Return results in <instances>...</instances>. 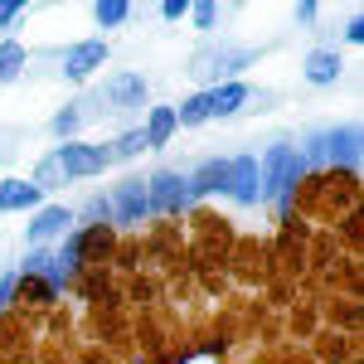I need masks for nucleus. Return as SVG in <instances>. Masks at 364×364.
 I'll use <instances>...</instances> for the list:
<instances>
[{
    "label": "nucleus",
    "mask_w": 364,
    "mask_h": 364,
    "mask_svg": "<svg viewBox=\"0 0 364 364\" xmlns=\"http://www.w3.org/2000/svg\"><path fill=\"white\" fill-rule=\"evenodd\" d=\"M20 277H44L54 291H63L68 287V272L58 267V257L54 252H44V248H29L25 252V262H20Z\"/></svg>",
    "instance_id": "ddd939ff"
},
{
    "label": "nucleus",
    "mask_w": 364,
    "mask_h": 364,
    "mask_svg": "<svg viewBox=\"0 0 364 364\" xmlns=\"http://www.w3.org/2000/svg\"><path fill=\"white\" fill-rule=\"evenodd\" d=\"M146 151H161L170 136H175V107H151V117H146Z\"/></svg>",
    "instance_id": "dca6fc26"
},
{
    "label": "nucleus",
    "mask_w": 364,
    "mask_h": 364,
    "mask_svg": "<svg viewBox=\"0 0 364 364\" xmlns=\"http://www.w3.org/2000/svg\"><path fill=\"white\" fill-rule=\"evenodd\" d=\"M87 117H83V102H68L63 112H54V122H49V132H54L58 141H73V132L83 127Z\"/></svg>",
    "instance_id": "6ab92c4d"
},
{
    "label": "nucleus",
    "mask_w": 364,
    "mask_h": 364,
    "mask_svg": "<svg viewBox=\"0 0 364 364\" xmlns=\"http://www.w3.org/2000/svg\"><path fill=\"white\" fill-rule=\"evenodd\" d=\"M204 122H209V92H190L175 107V127H204Z\"/></svg>",
    "instance_id": "a211bd4d"
},
{
    "label": "nucleus",
    "mask_w": 364,
    "mask_h": 364,
    "mask_svg": "<svg viewBox=\"0 0 364 364\" xmlns=\"http://www.w3.org/2000/svg\"><path fill=\"white\" fill-rule=\"evenodd\" d=\"M345 39H350V44H364V20H360V15L345 25Z\"/></svg>",
    "instance_id": "cd10ccee"
},
{
    "label": "nucleus",
    "mask_w": 364,
    "mask_h": 364,
    "mask_svg": "<svg viewBox=\"0 0 364 364\" xmlns=\"http://www.w3.org/2000/svg\"><path fill=\"white\" fill-rule=\"evenodd\" d=\"M257 166H262V199H282V209H287V195H291V190H296V180L306 175L301 151H296V146H287V141H277Z\"/></svg>",
    "instance_id": "f257e3e1"
},
{
    "label": "nucleus",
    "mask_w": 364,
    "mask_h": 364,
    "mask_svg": "<svg viewBox=\"0 0 364 364\" xmlns=\"http://www.w3.org/2000/svg\"><path fill=\"white\" fill-rule=\"evenodd\" d=\"M127 15H132V5H127V0H97V5H92V20H97V29L127 25Z\"/></svg>",
    "instance_id": "aec40b11"
},
{
    "label": "nucleus",
    "mask_w": 364,
    "mask_h": 364,
    "mask_svg": "<svg viewBox=\"0 0 364 364\" xmlns=\"http://www.w3.org/2000/svg\"><path fill=\"white\" fill-rule=\"evenodd\" d=\"M321 151H326V161L340 170H360V127L355 122H345L336 132H321Z\"/></svg>",
    "instance_id": "9d476101"
},
{
    "label": "nucleus",
    "mask_w": 364,
    "mask_h": 364,
    "mask_svg": "<svg viewBox=\"0 0 364 364\" xmlns=\"http://www.w3.org/2000/svg\"><path fill=\"white\" fill-rule=\"evenodd\" d=\"M54 161L63 166L68 180H92L112 166V151L107 146H92V141H58L54 146Z\"/></svg>",
    "instance_id": "f03ea898"
},
{
    "label": "nucleus",
    "mask_w": 364,
    "mask_h": 364,
    "mask_svg": "<svg viewBox=\"0 0 364 364\" xmlns=\"http://www.w3.org/2000/svg\"><path fill=\"white\" fill-rule=\"evenodd\" d=\"M190 15V0H166L161 5V20H185Z\"/></svg>",
    "instance_id": "bb28decb"
},
{
    "label": "nucleus",
    "mask_w": 364,
    "mask_h": 364,
    "mask_svg": "<svg viewBox=\"0 0 364 364\" xmlns=\"http://www.w3.org/2000/svg\"><path fill=\"white\" fill-rule=\"evenodd\" d=\"M102 63H107V44H102V39H78V44H68V54H63V78H68V83H87Z\"/></svg>",
    "instance_id": "1a4fd4ad"
},
{
    "label": "nucleus",
    "mask_w": 364,
    "mask_h": 364,
    "mask_svg": "<svg viewBox=\"0 0 364 364\" xmlns=\"http://www.w3.org/2000/svg\"><path fill=\"white\" fill-rule=\"evenodd\" d=\"M146 199H151V214H180L190 209V185L180 170H156L146 180Z\"/></svg>",
    "instance_id": "20e7f679"
},
{
    "label": "nucleus",
    "mask_w": 364,
    "mask_h": 364,
    "mask_svg": "<svg viewBox=\"0 0 364 364\" xmlns=\"http://www.w3.org/2000/svg\"><path fill=\"white\" fill-rule=\"evenodd\" d=\"M185 185H190V204L204 195H224L228 190V156H209V161H199L190 175H185Z\"/></svg>",
    "instance_id": "9b49d317"
},
{
    "label": "nucleus",
    "mask_w": 364,
    "mask_h": 364,
    "mask_svg": "<svg viewBox=\"0 0 364 364\" xmlns=\"http://www.w3.org/2000/svg\"><path fill=\"white\" fill-rule=\"evenodd\" d=\"M73 224H78L73 209H63V204H44V209H34V219L25 224V238L39 248V243H49V238H68Z\"/></svg>",
    "instance_id": "6e6552de"
},
{
    "label": "nucleus",
    "mask_w": 364,
    "mask_h": 364,
    "mask_svg": "<svg viewBox=\"0 0 364 364\" xmlns=\"http://www.w3.org/2000/svg\"><path fill=\"white\" fill-rule=\"evenodd\" d=\"M54 296L58 291L44 277H20V291H15V301H54Z\"/></svg>",
    "instance_id": "412c9836"
},
{
    "label": "nucleus",
    "mask_w": 364,
    "mask_h": 364,
    "mask_svg": "<svg viewBox=\"0 0 364 364\" xmlns=\"http://www.w3.org/2000/svg\"><path fill=\"white\" fill-rule=\"evenodd\" d=\"M87 219H112V204H107V195H97V199H87V209H83Z\"/></svg>",
    "instance_id": "a878e982"
},
{
    "label": "nucleus",
    "mask_w": 364,
    "mask_h": 364,
    "mask_svg": "<svg viewBox=\"0 0 364 364\" xmlns=\"http://www.w3.org/2000/svg\"><path fill=\"white\" fill-rule=\"evenodd\" d=\"M252 63V49H228V44H219V49H204V54H195V78H204V83H233V73L238 68H248Z\"/></svg>",
    "instance_id": "7ed1b4c3"
},
{
    "label": "nucleus",
    "mask_w": 364,
    "mask_h": 364,
    "mask_svg": "<svg viewBox=\"0 0 364 364\" xmlns=\"http://www.w3.org/2000/svg\"><path fill=\"white\" fill-rule=\"evenodd\" d=\"M190 15H195L199 29H214V20H219V5H214V0H199V5H190Z\"/></svg>",
    "instance_id": "5701e85b"
},
{
    "label": "nucleus",
    "mask_w": 364,
    "mask_h": 364,
    "mask_svg": "<svg viewBox=\"0 0 364 364\" xmlns=\"http://www.w3.org/2000/svg\"><path fill=\"white\" fill-rule=\"evenodd\" d=\"M107 204H112V224H141V219L151 214V199H146V180L127 175V180L117 185L112 195H107Z\"/></svg>",
    "instance_id": "0eeeda50"
},
{
    "label": "nucleus",
    "mask_w": 364,
    "mask_h": 364,
    "mask_svg": "<svg viewBox=\"0 0 364 364\" xmlns=\"http://www.w3.org/2000/svg\"><path fill=\"white\" fill-rule=\"evenodd\" d=\"M15 291H20V272H5V277H0V311L15 301Z\"/></svg>",
    "instance_id": "393cba45"
},
{
    "label": "nucleus",
    "mask_w": 364,
    "mask_h": 364,
    "mask_svg": "<svg viewBox=\"0 0 364 364\" xmlns=\"http://www.w3.org/2000/svg\"><path fill=\"white\" fill-rule=\"evenodd\" d=\"M20 15H25V0H0V29H10Z\"/></svg>",
    "instance_id": "b1692460"
},
{
    "label": "nucleus",
    "mask_w": 364,
    "mask_h": 364,
    "mask_svg": "<svg viewBox=\"0 0 364 364\" xmlns=\"http://www.w3.org/2000/svg\"><path fill=\"white\" fill-rule=\"evenodd\" d=\"M233 204H257L262 199V166L252 151H238L228 156V190H224Z\"/></svg>",
    "instance_id": "39448f33"
},
{
    "label": "nucleus",
    "mask_w": 364,
    "mask_h": 364,
    "mask_svg": "<svg viewBox=\"0 0 364 364\" xmlns=\"http://www.w3.org/2000/svg\"><path fill=\"white\" fill-rule=\"evenodd\" d=\"M296 20H301V25L316 20V0H301V5H296Z\"/></svg>",
    "instance_id": "c85d7f7f"
},
{
    "label": "nucleus",
    "mask_w": 364,
    "mask_h": 364,
    "mask_svg": "<svg viewBox=\"0 0 364 364\" xmlns=\"http://www.w3.org/2000/svg\"><path fill=\"white\" fill-rule=\"evenodd\" d=\"M39 190L29 185V180H0V214H25V209H39Z\"/></svg>",
    "instance_id": "4468645a"
},
{
    "label": "nucleus",
    "mask_w": 364,
    "mask_h": 364,
    "mask_svg": "<svg viewBox=\"0 0 364 364\" xmlns=\"http://www.w3.org/2000/svg\"><path fill=\"white\" fill-rule=\"evenodd\" d=\"M25 58H29V49L20 39H0V83H15L25 73Z\"/></svg>",
    "instance_id": "f3484780"
},
{
    "label": "nucleus",
    "mask_w": 364,
    "mask_h": 364,
    "mask_svg": "<svg viewBox=\"0 0 364 364\" xmlns=\"http://www.w3.org/2000/svg\"><path fill=\"white\" fill-rule=\"evenodd\" d=\"M204 92H209V122L243 112V107L252 102V87L243 83V78H233V83H219V87H204Z\"/></svg>",
    "instance_id": "f8f14e48"
},
{
    "label": "nucleus",
    "mask_w": 364,
    "mask_h": 364,
    "mask_svg": "<svg viewBox=\"0 0 364 364\" xmlns=\"http://www.w3.org/2000/svg\"><path fill=\"white\" fill-rule=\"evenodd\" d=\"M107 151H112V161H132V156H141V151H146V136H141V132H122Z\"/></svg>",
    "instance_id": "4be33fe9"
},
{
    "label": "nucleus",
    "mask_w": 364,
    "mask_h": 364,
    "mask_svg": "<svg viewBox=\"0 0 364 364\" xmlns=\"http://www.w3.org/2000/svg\"><path fill=\"white\" fill-rule=\"evenodd\" d=\"M97 102H102V112H136L146 102V78L141 73H112V78H102Z\"/></svg>",
    "instance_id": "423d86ee"
},
{
    "label": "nucleus",
    "mask_w": 364,
    "mask_h": 364,
    "mask_svg": "<svg viewBox=\"0 0 364 364\" xmlns=\"http://www.w3.org/2000/svg\"><path fill=\"white\" fill-rule=\"evenodd\" d=\"M345 73V63H340V54L336 49H311L306 54V83H316V87H331Z\"/></svg>",
    "instance_id": "2eb2a0df"
}]
</instances>
